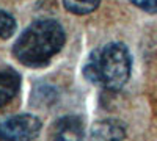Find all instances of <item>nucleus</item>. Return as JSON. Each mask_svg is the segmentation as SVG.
<instances>
[{"label": "nucleus", "instance_id": "f257e3e1", "mask_svg": "<svg viewBox=\"0 0 157 141\" xmlns=\"http://www.w3.org/2000/svg\"><path fill=\"white\" fill-rule=\"evenodd\" d=\"M66 35L54 19H39L25 28L13 46V55L27 68H44L64 46Z\"/></svg>", "mask_w": 157, "mask_h": 141}, {"label": "nucleus", "instance_id": "f03ea898", "mask_svg": "<svg viewBox=\"0 0 157 141\" xmlns=\"http://www.w3.org/2000/svg\"><path fill=\"white\" fill-rule=\"evenodd\" d=\"M132 58L124 44L109 43L90 54L83 65L86 80L104 89L118 91L130 77Z\"/></svg>", "mask_w": 157, "mask_h": 141}, {"label": "nucleus", "instance_id": "7ed1b4c3", "mask_svg": "<svg viewBox=\"0 0 157 141\" xmlns=\"http://www.w3.org/2000/svg\"><path fill=\"white\" fill-rule=\"evenodd\" d=\"M41 132V121L29 113L0 119V141H33Z\"/></svg>", "mask_w": 157, "mask_h": 141}, {"label": "nucleus", "instance_id": "20e7f679", "mask_svg": "<svg viewBox=\"0 0 157 141\" xmlns=\"http://www.w3.org/2000/svg\"><path fill=\"white\" fill-rule=\"evenodd\" d=\"M55 141H83V121L75 114L60 118L54 124Z\"/></svg>", "mask_w": 157, "mask_h": 141}, {"label": "nucleus", "instance_id": "39448f33", "mask_svg": "<svg viewBox=\"0 0 157 141\" xmlns=\"http://www.w3.org/2000/svg\"><path fill=\"white\" fill-rule=\"evenodd\" d=\"M93 141H123L126 138V127L116 119H104L91 127Z\"/></svg>", "mask_w": 157, "mask_h": 141}, {"label": "nucleus", "instance_id": "423d86ee", "mask_svg": "<svg viewBox=\"0 0 157 141\" xmlns=\"http://www.w3.org/2000/svg\"><path fill=\"white\" fill-rule=\"evenodd\" d=\"M21 88V75L14 69L0 71V108L16 97Z\"/></svg>", "mask_w": 157, "mask_h": 141}, {"label": "nucleus", "instance_id": "0eeeda50", "mask_svg": "<svg viewBox=\"0 0 157 141\" xmlns=\"http://www.w3.org/2000/svg\"><path fill=\"white\" fill-rule=\"evenodd\" d=\"M99 5L101 3L96 2V0H85V2H63L64 9L72 13V14H77V16L90 14V13H93L94 9H98Z\"/></svg>", "mask_w": 157, "mask_h": 141}, {"label": "nucleus", "instance_id": "6e6552de", "mask_svg": "<svg viewBox=\"0 0 157 141\" xmlns=\"http://www.w3.org/2000/svg\"><path fill=\"white\" fill-rule=\"evenodd\" d=\"M16 32V20L10 13L0 9V38L8 39Z\"/></svg>", "mask_w": 157, "mask_h": 141}, {"label": "nucleus", "instance_id": "1a4fd4ad", "mask_svg": "<svg viewBox=\"0 0 157 141\" xmlns=\"http://www.w3.org/2000/svg\"><path fill=\"white\" fill-rule=\"evenodd\" d=\"M137 8H140L141 11L149 13V14H154L157 13V0H134L132 2Z\"/></svg>", "mask_w": 157, "mask_h": 141}]
</instances>
